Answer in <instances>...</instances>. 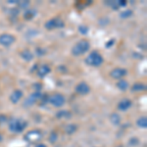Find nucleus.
I'll use <instances>...</instances> for the list:
<instances>
[{
  "instance_id": "nucleus-16",
  "label": "nucleus",
  "mask_w": 147,
  "mask_h": 147,
  "mask_svg": "<svg viewBox=\"0 0 147 147\" xmlns=\"http://www.w3.org/2000/svg\"><path fill=\"white\" fill-rule=\"evenodd\" d=\"M35 15H36V11L34 10V9H27L25 12V14H24V18H25V20H32V19H34L35 17Z\"/></svg>"
},
{
  "instance_id": "nucleus-25",
  "label": "nucleus",
  "mask_w": 147,
  "mask_h": 147,
  "mask_svg": "<svg viewBox=\"0 0 147 147\" xmlns=\"http://www.w3.org/2000/svg\"><path fill=\"white\" fill-rule=\"evenodd\" d=\"M57 139H58V134H57L56 132H52L50 134V136H49V141H50L51 143H55L57 141Z\"/></svg>"
},
{
  "instance_id": "nucleus-11",
  "label": "nucleus",
  "mask_w": 147,
  "mask_h": 147,
  "mask_svg": "<svg viewBox=\"0 0 147 147\" xmlns=\"http://www.w3.org/2000/svg\"><path fill=\"white\" fill-rule=\"evenodd\" d=\"M23 97V92L20 89H16L11 93L10 95V101L13 104H17L19 101L21 100V98Z\"/></svg>"
},
{
  "instance_id": "nucleus-9",
  "label": "nucleus",
  "mask_w": 147,
  "mask_h": 147,
  "mask_svg": "<svg viewBox=\"0 0 147 147\" xmlns=\"http://www.w3.org/2000/svg\"><path fill=\"white\" fill-rule=\"evenodd\" d=\"M76 91H77V93L80 94V95H85V94H87L89 91H90V87H89V85L86 84V82H80L79 84L76 86Z\"/></svg>"
},
{
  "instance_id": "nucleus-30",
  "label": "nucleus",
  "mask_w": 147,
  "mask_h": 147,
  "mask_svg": "<svg viewBox=\"0 0 147 147\" xmlns=\"http://www.w3.org/2000/svg\"><path fill=\"white\" fill-rule=\"evenodd\" d=\"M35 147H47L45 144H43V143H40V144H37Z\"/></svg>"
},
{
  "instance_id": "nucleus-12",
  "label": "nucleus",
  "mask_w": 147,
  "mask_h": 147,
  "mask_svg": "<svg viewBox=\"0 0 147 147\" xmlns=\"http://www.w3.org/2000/svg\"><path fill=\"white\" fill-rule=\"evenodd\" d=\"M56 118L59 120H70L72 118V113L68 110H60L56 113Z\"/></svg>"
},
{
  "instance_id": "nucleus-4",
  "label": "nucleus",
  "mask_w": 147,
  "mask_h": 147,
  "mask_svg": "<svg viewBox=\"0 0 147 147\" xmlns=\"http://www.w3.org/2000/svg\"><path fill=\"white\" fill-rule=\"evenodd\" d=\"M24 138L28 143H36L42 138V132L39 129H32L26 134Z\"/></svg>"
},
{
  "instance_id": "nucleus-19",
  "label": "nucleus",
  "mask_w": 147,
  "mask_h": 147,
  "mask_svg": "<svg viewBox=\"0 0 147 147\" xmlns=\"http://www.w3.org/2000/svg\"><path fill=\"white\" fill-rule=\"evenodd\" d=\"M145 89H146V85L140 84V82H137V84H134L131 87L132 91H142V90H145Z\"/></svg>"
},
{
  "instance_id": "nucleus-18",
  "label": "nucleus",
  "mask_w": 147,
  "mask_h": 147,
  "mask_svg": "<svg viewBox=\"0 0 147 147\" xmlns=\"http://www.w3.org/2000/svg\"><path fill=\"white\" fill-rule=\"evenodd\" d=\"M110 120H111V123L115 125H118L121 123V117H120L119 114H117V113L112 114L110 117Z\"/></svg>"
},
{
  "instance_id": "nucleus-2",
  "label": "nucleus",
  "mask_w": 147,
  "mask_h": 147,
  "mask_svg": "<svg viewBox=\"0 0 147 147\" xmlns=\"http://www.w3.org/2000/svg\"><path fill=\"white\" fill-rule=\"evenodd\" d=\"M28 123L27 121L23 119H12L9 122V130L12 132H22L27 127Z\"/></svg>"
},
{
  "instance_id": "nucleus-13",
  "label": "nucleus",
  "mask_w": 147,
  "mask_h": 147,
  "mask_svg": "<svg viewBox=\"0 0 147 147\" xmlns=\"http://www.w3.org/2000/svg\"><path fill=\"white\" fill-rule=\"evenodd\" d=\"M130 106H131V101L127 98H125V99H123V100H121L119 102V104H118V108H119V110L124 111V112L125 111H127V109H129Z\"/></svg>"
},
{
  "instance_id": "nucleus-20",
  "label": "nucleus",
  "mask_w": 147,
  "mask_h": 147,
  "mask_svg": "<svg viewBox=\"0 0 147 147\" xmlns=\"http://www.w3.org/2000/svg\"><path fill=\"white\" fill-rule=\"evenodd\" d=\"M77 129H78V127H77V125H68L67 127H65V131L67 132L68 134H75L76 131H77Z\"/></svg>"
},
{
  "instance_id": "nucleus-7",
  "label": "nucleus",
  "mask_w": 147,
  "mask_h": 147,
  "mask_svg": "<svg viewBox=\"0 0 147 147\" xmlns=\"http://www.w3.org/2000/svg\"><path fill=\"white\" fill-rule=\"evenodd\" d=\"M15 42V36L12 34H4L0 35V44L3 46H10Z\"/></svg>"
},
{
  "instance_id": "nucleus-22",
  "label": "nucleus",
  "mask_w": 147,
  "mask_h": 147,
  "mask_svg": "<svg viewBox=\"0 0 147 147\" xmlns=\"http://www.w3.org/2000/svg\"><path fill=\"white\" fill-rule=\"evenodd\" d=\"M106 4L110 5L114 10H118L120 8V4H119V0H116V1H107Z\"/></svg>"
},
{
  "instance_id": "nucleus-23",
  "label": "nucleus",
  "mask_w": 147,
  "mask_h": 147,
  "mask_svg": "<svg viewBox=\"0 0 147 147\" xmlns=\"http://www.w3.org/2000/svg\"><path fill=\"white\" fill-rule=\"evenodd\" d=\"M131 15H132V11H131V10H129V9H127V10L123 11L122 13L120 14V16H121V18H122V19H127V18H129V17H131Z\"/></svg>"
},
{
  "instance_id": "nucleus-3",
  "label": "nucleus",
  "mask_w": 147,
  "mask_h": 147,
  "mask_svg": "<svg viewBox=\"0 0 147 147\" xmlns=\"http://www.w3.org/2000/svg\"><path fill=\"white\" fill-rule=\"evenodd\" d=\"M85 63L89 66L93 67H99L103 63V57L101 56L100 53L97 51H92L88 56L85 58Z\"/></svg>"
},
{
  "instance_id": "nucleus-28",
  "label": "nucleus",
  "mask_w": 147,
  "mask_h": 147,
  "mask_svg": "<svg viewBox=\"0 0 147 147\" xmlns=\"http://www.w3.org/2000/svg\"><path fill=\"white\" fill-rule=\"evenodd\" d=\"M114 42H115V39H111L110 41H108L107 43H106V47H107V48H109V47H110L111 45H113Z\"/></svg>"
},
{
  "instance_id": "nucleus-1",
  "label": "nucleus",
  "mask_w": 147,
  "mask_h": 147,
  "mask_svg": "<svg viewBox=\"0 0 147 147\" xmlns=\"http://www.w3.org/2000/svg\"><path fill=\"white\" fill-rule=\"evenodd\" d=\"M89 47H90V44H89L88 40L86 39H82L80 40L79 42L75 44L72 48V54L74 56H80L84 54L85 52L88 51Z\"/></svg>"
},
{
  "instance_id": "nucleus-10",
  "label": "nucleus",
  "mask_w": 147,
  "mask_h": 147,
  "mask_svg": "<svg viewBox=\"0 0 147 147\" xmlns=\"http://www.w3.org/2000/svg\"><path fill=\"white\" fill-rule=\"evenodd\" d=\"M42 94L40 93V92H36L35 91L34 93L30 94V97L27 99V101H25V106H30L32 105L34 103H35L37 100H40V98H41Z\"/></svg>"
},
{
  "instance_id": "nucleus-26",
  "label": "nucleus",
  "mask_w": 147,
  "mask_h": 147,
  "mask_svg": "<svg viewBox=\"0 0 147 147\" xmlns=\"http://www.w3.org/2000/svg\"><path fill=\"white\" fill-rule=\"evenodd\" d=\"M18 5L21 7V8H24V9H26V8H28V6L30 5V2L28 1H19L18 2Z\"/></svg>"
},
{
  "instance_id": "nucleus-15",
  "label": "nucleus",
  "mask_w": 147,
  "mask_h": 147,
  "mask_svg": "<svg viewBox=\"0 0 147 147\" xmlns=\"http://www.w3.org/2000/svg\"><path fill=\"white\" fill-rule=\"evenodd\" d=\"M21 57H22L24 60L28 62V61H32V59H34V54L28 50V49H26V50H23L21 52Z\"/></svg>"
},
{
  "instance_id": "nucleus-24",
  "label": "nucleus",
  "mask_w": 147,
  "mask_h": 147,
  "mask_svg": "<svg viewBox=\"0 0 147 147\" xmlns=\"http://www.w3.org/2000/svg\"><path fill=\"white\" fill-rule=\"evenodd\" d=\"M88 30H89V28L86 25H80L79 27V32L82 34H86L87 32H88Z\"/></svg>"
},
{
  "instance_id": "nucleus-5",
  "label": "nucleus",
  "mask_w": 147,
  "mask_h": 147,
  "mask_svg": "<svg viewBox=\"0 0 147 147\" xmlns=\"http://www.w3.org/2000/svg\"><path fill=\"white\" fill-rule=\"evenodd\" d=\"M64 26H65V24L62 21V19H60L59 17L52 18L45 23V28L47 30H54V28H64Z\"/></svg>"
},
{
  "instance_id": "nucleus-29",
  "label": "nucleus",
  "mask_w": 147,
  "mask_h": 147,
  "mask_svg": "<svg viewBox=\"0 0 147 147\" xmlns=\"http://www.w3.org/2000/svg\"><path fill=\"white\" fill-rule=\"evenodd\" d=\"M5 121H6L5 116H0V122H5Z\"/></svg>"
},
{
  "instance_id": "nucleus-21",
  "label": "nucleus",
  "mask_w": 147,
  "mask_h": 147,
  "mask_svg": "<svg viewBox=\"0 0 147 147\" xmlns=\"http://www.w3.org/2000/svg\"><path fill=\"white\" fill-rule=\"evenodd\" d=\"M136 124H137V125H138L139 127H141V129H146V127H147V119H146V117L139 118V119L137 120Z\"/></svg>"
},
{
  "instance_id": "nucleus-27",
  "label": "nucleus",
  "mask_w": 147,
  "mask_h": 147,
  "mask_svg": "<svg viewBox=\"0 0 147 147\" xmlns=\"http://www.w3.org/2000/svg\"><path fill=\"white\" fill-rule=\"evenodd\" d=\"M41 86H42V85L40 84H34V85H32V87H34L35 90H36V92H39V90L41 89Z\"/></svg>"
},
{
  "instance_id": "nucleus-17",
  "label": "nucleus",
  "mask_w": 147,
  "mask_h": 147,
  "mask_svg": "<svg viewBox=\"0 0 147 147\" xmlns=\"http://www.w3.org/2000/svg\"><path fill=\"white\" fill-rule=\"evenodd\" d=\"M117 87L120 89V90L125 91V90H127V87H129V84H127V80H120L119 82H117Z\"/></svg>"
},
{
  "instance_id": "nucleus-31",
  "label": "nucleus",
  "mask_w": 147,
  "mask_h": 147,
  "mask_svg": "<svg viewBox=\"0 0 147 147\" xmlns=\"http://www.w3.org/2000/svg\"><path fill=\"white\" fill-rule=\"evenodd\" d=\"M2 139H3V137H2V136H1V134H0V142L2 141Z\"/></svg>"
},
{
  "instance_id": "nucleus-8",
  "label": "nucleus",
  "mask_w": 147,
  "mask_h": 147,
  "mask_svg": "<svg viewBox=\"0 0 147 147\" xmlns=\"http://www.w3.org/2000/svg\"><path fill=\"white\" fill-rule=\"evenodd\" d=\"M110 75L114 79L120 80V79H122V78H124L125 76L127 75V71L123 68H115L112 72H111Z\"/></svg>"
},
{
  "instance_id": "nucleus-6",
  "label": "nucleus",
  "mask_w": 147,
  "mask_h": 147,
  "mask_svg": "<svg viewBox=\"0 0 147 147\" xmlns=\"http://www.w3.org/2000/svg\"><path fill=\"white\" fill-rule=\"evenodd\" d=\"M65 97L60 93H55L49 97V102L54 107H62L65 104Z\"/></svg>"
},
{
  "instance_id": "nucleus-14",
  "label": "nucleus",
  "mask_w": 147,
  "mask_h": 147,
  "mask_svg": "<svg viewBox=\"0 0 147 147\" xmlns=\"http://www.w3.org/2000/svg\"><path fill=\"white\" fill-rule=\"evenodd\" d=\"M50 71H51V69L47 65H42V66H40L38 68V70H37V75H38V77L40 78H43L48 75V74L50 73Z\"/></svg>"
}]
</instances>
